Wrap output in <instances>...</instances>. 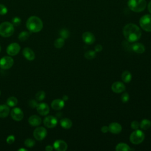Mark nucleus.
<instances>
[{"label":"nucleus","instance_id":"obj_38","mask_svg":"<svg viewBox=\"0 0 151 151\" xmlns=\"http://www.w3.org/2000/svg\"><path fill=\"white\" fill-rule=\"evenodd\" d=\"M140 126V124L139 123L136 121V120H134V121H133L131 123V127L134 129V130H137L139 129Z\"/></svg>","mask_w":151,"mask_h":151},{"label":"nucleus","instance_id":"obj_31","mask_svg":"<svg viewBox=\"0 0 151 151\" xmlns=\"http://www.w3.org/2000/svg\"><path fill=\"white\" fill-rule=\"evenodd\" d=\"M84 57L86 58L88 60L93 59L96 57V51L92 50L88 51L84 54Z\"/></svg>","mask_w":151,"mask_h":151},{"label":"nucleus","instance_id":"obj_8","mask_svg":"<svg viewBox=\"0 0 151 151\" xmlns=\"http://www.w3.org/2000/svg\"><path fill=\"white\" fill-rule=\"evenodd\" d=\"M47 134V131L45 127H38L33 132V136L37 140H42L45 138Z\"/></svg>","mask_w":151,"mask_h":151},{"label":"nucleus","instance_id":"obj_24","mask_svg":"<svg viewBox=\"0 0 151 151\" xmlns=\"http://www.w3.org/2000/svg\"><path fill=\"white\" fill-rule=\"evenodd\" d=\"M130 150V147L124 143H120L116 147V150L117 151H128Z\"/></svg>","mask_w":151,"mask_h":151},{"label":"nucleus","instance_id":"obj_11","mask_svg":"<svg viewBox=\"0 0 151 151\" xmlns=\"http://www.w3.org/2000/svg\"><path fill=\"white\" fill-rule=\"evenodd\" d=\"M11 116L15 121H21L24 118V112L19 107H14L11 111Z\"/></svg>","mask_w":151,"mask_h":151},{"label":"nucleus","instance_id":"obj_27","mask_svg":"<svg viewBox=\"0 0 151 151\" xmlns=\"http://www.w3.org/2000/svg\"><path fill=\"white\" fill-rule=\"evenodd\" d=\"M18 103V99L14 97V96H11L8 98L6 100V104L9 107H15Z\"/></svg>","mask_w":151,"mask_h":151},{"label":"nucleus","instance_id":"obj_39","mask_svg":"<svg viewBox=\"0 0 151 151\" xmlns=\"http://www.w3.org/2000/svg\"><path fill=\"white\" fill-rule=\"evenodd\" d=\"M102 46L100 44H97L96 45L94 48V50L96 52H100L102 50Z\"/></svg>","mask_w":151,"mask_h":151},{"label":"nucleus","instance_id":"obj_12","mask_svg":"<svg viewBox=\"0 0 151 151\" xmlns=\"http://www.w3.org/2000/svg\"><path fill=\"white\" fill-rule=\"evenodd\" d=\"M36 109L37 111L41 116H46L50 112V107L45 103H38Z\"/></svg>","mask_w":151,"mask_h":151},{"label":"nucleus","instance_id":"obj_17","mask_svg":"<svg viewBox=\"0 0 151 151\" xmlns=\"http://www.w3.org/2000/svg\"><path fill=\"white\" fill-rule=\"evenodd\" d=\"M52 109L55 110H60L64 106V101L63 99H57L54 100L51 104Z\"/></svg>","mask_w":151,"mask_h":151},{"label":"nucleus","instance_id":"obj_44","mask_svg":"<svg viewBox=\"0 0 151 151\" xmlns=\"http://www.w3.org/2000/svg\"><path fill=\"white\" fill-rule=\"evenodd\" d=\"M18 151H27V149H25V148H20L18 149Z\"/></svg>","mask_w":151,"mask_h":151},{"label":"nucleus","instance_id":"obj_42","mask_svg":"<svg viewBox=\"0 0 151 151\" xmlns=\"http://www.w3.org/2000/svg\"><path fill=\"white\" fill-rule=\"evenodd\" d=\"M147 8H148V10H149V12L151 14V1L149 2V4H148V6H147Z\"/></svg>","mask_w":151,"mask_h":151},{"label":"nucleus","instance_id":"obj_19","mask_svg":"<svg viewBox=\"0 0 151 151\" xmlns=\"http://www.w3.org/2000/svg\"><path fill=\"white\" fill-rule=\"evenodd\" d=\"M109 132L113 134H118L122 131V126L116 122L111 123L109 126Z\"/></svg>","mask_w":151,"mask_h":151},{"label":"nucleus","instance_id":"obj_13","mask_svg":"<svg viewBox=\"0 0 151 151\" xmlns=\"http://www.w3.org/2000/svg\"><path fill=\"white\" fill-rule=\"evenodd\" d=\"M82 39L83 41L88 44L91 45L93 44L96 40L95 36L94 34L91 32H84L82 35Z\"/></svg>","mask_w":151,"mask_h":151},{"label":"nucleus","instance_id":"obj_20","mask_svg":"<svg viewBox=\"0 0 151 151\" xmlns=\"http://www.w3.org/2000/svg\"><path fill=\"white\" fill-rule=\"evenodd\" d=\"M131 49L133 51L138 54H142L145 51V47L144 45L139 42L133 43L131 45Z\"/></svg>","mask_w":151,"mask_h":151},{"label":"nucleus","instance_id":"obj_43","mask_svg":"<svg viewBox=\"0 0 151 151\" xmlns=\"http://www.w3.org/2000/svg\"><path fill=\"white\" fill-rule=\"evenodd\" d=\"M68 99V97L67 95L63 96V100L64 101H67Z\"/></svg>","mask_w":151,"mask_h":151},{"label":"nucleus","instance_id":"obj_21","mask_svg":"<svg viewBox=\"0 0 151 151\" xmlns=\"http://www.w3.org/2000/svg\"><path fill=\"white\" fill-rule=\"evenodd\" d=\"M9 107L8 105L1 104L0 105V117H6L9 114Z\"/></svg>","mask_w":151,"mask_h":151},{"label":"nucleus","instance_id":"obj_37","mask_svg":"<svg viewBox=\"0 0 151 151\" xmlns=\"http://www.w3.org/2000/svg\"><path fill=\"white\" fill-rule=\"evenodd\" d=\"M15 138L14 135H9L7 137L6 141L8 144H12L15 142Z\"/></svg>","mask_w":151,"mask_h":151},{"label":"nucleus","instance_id":"obj_26","mask_svg":"<svg viewBox=\"0 0 151 151\" xmlns=\"http://www.w3.org/2000/svg\"><path fill=\"white\" fill-rule=\"evenodd\" d=\"M151 126V122L147 119H143L140 124V127L143 130H147Z\"/></svg>","mask_w":151,"mask_h":151},{"label":"nucleus","instance_id":"obj_6","mask_svg":"<svg viewBox=\"0 0 151 151\" xmlns=\"http://www.w3.org/2000/svg\"><path fill=\"white\" fill-rule=\"evenodd\" d=\"M141 28L147 32H151V15H145L139 21Z\"/></svg>","mask_w":151,"mask_h":151},{"label":"nucleus","instance_id":"obj_9","mask_svg":"<svg viewBox=\"0 0 151 151\" xmlns=\"http://www.w3.org/2000/svg\"><path fill=\"white\" fill-rule=\"evenodd\" d=\"M21 50V47L17 42H12L8 45L6 48V53L10 56H14L18 54Z\"/></svg>","mask_w":151,"mask_h":151},{"label":"nucleus","instance_id":"obj_32","mask_svg":"<svg viewBox=\"0 0 151 151\" xmlns=\"http://www.w3.org/2000/svg\"><path fill=\"white\" fill-rule=\"evenodd\" d=\"M60 35L61 38H63L65 40V39H67L68 38V37L70 35V33L67 29L63 28L60 31Z\"/></svg>","mask_w":151,"mask_h":151},{"label":"nucleus","instance_id":"obj_14","mask_svg":"<svg viewBox=\"0 0 151 151\" xmlns=\"http://www.w3.org/2000/svg\"><path fill=\"white\" fill-rule=\"evenodd\" d=\"M53 147L58 151H65L67 149V144L63 140H57L54 142Z\"/></svg>","mask_w":151,"mask_h":151},{"label":"nucleus","instance_id":"obj_40","mask_svg":"<svg viewBox=\"0 0 151 151\" xmlns=\"http://www.w3.org/2000/svg\"><path fill=\"white\" fill-rule=\"evenodd\" d=\"M101 130L103 133H106L107 132H108L109 131V126H103L101 129Z\"/></svg>","mask_w":151,"mask_h":151},{"label":"nucleus","instance_id":"obj_7","mask_svg":"<svg viewBox=\"0 0 151 151\" xmlns=\"http://www.w3.org/2000/svg\"><path fill=\"white\" fill-rule=\"evenodd\" d=\"M14 59L9 56H4L0 60V67L4 70L9 69L14 65Z\"/></svg>","mask_w":151,"mask_h":151},{"label":"nucleus","instance_id":"obj_28","mask_svg":"<svg viewBox=\"0 0 151 151\" xmlns=\"http://www.w3.org/2000/svg\"><path fill=\"white\" fill-rule=\"evenodd\" d=\"M64 45V39L63 38H58L54 41V46L57 48H61Z\"/></svg>","mask_w":151,"mask_h":151},{"label":"nucleus","instance_id":"obj_1","mask_svg":"<svg viewBox=\"0 0 151 151\" xmlns=\"http://www.w3.org/2000/svg\"><path fill=\"white\" fill-rule=\"evenodd\" d=\"M123 32L126 40L129 42L137 41L142 35V31L139 27L132 23L126 25L123 28Z\"/></svg>","mask_w":151,"mask_h":151},{"label":"nucleus","instance_id":"obj_2","mask_svg":"<svg viewBox=\"0 0 151 151\" xmlns=\"http://www.w3.org/2000/svg\"><path fill=\"white\" fill-rule=\"evenodd\" d=\"M26 27L31 32H38L43 28V22L39 17L31 16L28 18L26 22Z\"/></svg>","mask_w":151,"mask_h":151},{"label":"nucleus","instance_id":"obj_45","mask_svg":"<svg viewBox=\"0 0 151 151\" xmlns=\"http://www.w3.org/2000/svg\"><path fill=\"white\" fill-rule=\"evenodd\" d=\"M1 45H0V52H1Z\"/></svg>","mask_w":151,"mask_h":151},{"label":"nucleus","instance_id":"obj_15","mask_svg":"<svg viewBox=\"0 0 151 151\" xmlns=\"http://www.w3.org/2000/svg\"><path fill=\"white\" fill-rule=\"evenodd\" d=\"M22 55L29 61H32L35 58V54L34 51L29 47H25L22 50Z\"/></svg>","mask_w":151,"mask_h":151},{"label":"nucleus","instance_id":"obj_34","mask_svg":"<svg viewBox=\"0 0 151 151\" xmlns=\"http://www.w3.org/2000/svg\"><path fill=\"white\" fill-rule=\"evenodd\" d=\"M7 12H8V9L6 7V6H5L3 4H0V15H4L6 14Z\"/></svg>","mask_w":151,"mask_h":151},{"label":"nucleus","instance_id":"obj_36","mask_svg":"<svg viewBox=\"0 0 151 151\" xmlns=\"http://www.w3.org/2000/svg\"><path fill=\"white\" fill-rule=\"evenodd\" d=\"M28 105L31 107V108H36L37 105H38V103L34 99H31L30 100H29L28 101Z\"/></svg>","mask_w":151,"mask_h":151},{"label":"nucleus","instance_id":"obj_18","mask_svg":"<svg viewBox=\"0 0 151 151\" xmlns=\"http://www.w3.org/2000/svg\"><path fill=\"white\" fill-rule=\"evenodd\" d=\"M42 120L41 117L37 115H32L28 119V123L32 126H38L41 124Z\"/></svg>","mask_w":151,"mask_h":151},{"label":"nucleus","instance_id":"obj_3","mask_svg":"<svg viewBox=\"0 0 151 151\" xmlns=\"http://www.w3.org/2000/svg\"><path fill=\"white\" fill-rule=\"evenodd\" d=\"M127 5L130 9L135 12L143 11L146 6L145 0H129Z\"/></svg>","mask_w":151,"mask_h":151},{"label":"nucleus","instance_id":"obj_30","mask_svg":"<svg viewBox=\"0 0 151 151\" xmlns=\"http://www.w3.org/2000/svg\"><path fill=\"white\" fill-rule=\"evenodd\" d=\"M24 145L26 147L31 148V147H32L35 146V142L34 140H33L32 139L28 138L24 141Z\"/></svg>","mask_w":151,"mask_h":151},{"label":"nucleus","instance_id":"obj_10","mask_svg":"<svg viewBox=\"0 0 151 151\" xmlns=\"http://www.w3.org/2000/svg\"><path fill=\"white\" fill-rule=\"evenodd\" d=\"M58 123L57 119L53 116H47L43 120V123L44 126L47 128L55 127Z\"/></svg>","mask_w":151,"mask_h":151},{"label":"nucleus","instance_id":"obj_46","mask_svg":"<svg viewBox=\"0 0 151 151\" xmlns=\"http://www.w3.org/2000/svg\"><path fill=\"white\" fill-rule=\"evenodd\" d=\"M1 91H0V96H1Z\"/></svg>","mask_w":151,"mask_h":151},{"label":"nucleus","instance_id":"obj_23","mask_svg":"<svg viewBox=\"0 0 151 151\" xmlns=\"http://www.w3.org/2000/svg\"><path fill=\"white\" fill-rule=\"evenodd\" d=\"M132 74L129 71H124L122 74V79L125 83H129L132 80Z\"/></svg>","mask_w":151,"mask_h":151},{"label":"nucleus","instance_id":"obj_16","mask_svg":"<svg viewBox=\"0 0 151 151\" xmlns=\"http://www.w3.org/2000/svg\"><path fill=\"white\" fill-rule=\"evenodd\" d=\"M126 89L124 84L120 81L114 82L111 86V90L116 93H120L124 91Z\"/></svg>","mask_w":151,"mask_h":151},{"label":"nucleus","instance_id":"obj_33","mask_svg":"<svg viewBox=\"0 0 151 151\" xmlns=\"http://www.w3.org/2000/svg\"><path fill=\"white\" fill-rule=\"evenodd\" d=\"M12 24L14 26L18 27L21 25V19L20 18L18 17H15L12 19Z\"/></svg>","mask_w":151,"mask_h":151},{"label":"nucleus","instance_id":"obj_22","mask_svg":"<svg viewBox=\"0 0 151 151\" xmlns=\"http://www.w3.org/2000/svg\"><path fill=\"white\" fill-rule=\"evenodd\" d=\"M60 125L61 126L65 129H68L71 127L73 125L72 121L68 118H63L60 120Z\"/></svg>","mask_w":151,"mask_h":151},{"label":"nucleus","instance_id":"obj_5","mask_svg":"<svg viewBox=\"0 0 151 151\" xmlns=\"http://www.w3.org/2000/svg\"><path fill=\"white\" fill-rule=\"evenodd\" d=\"M145 139V134L140 130H136L130 136V140L133 144L138 145L141 143Z\"/></svg>","mask_w":151,"mask_h":151},{"label":"nucleus","instance_id":"obj_41","mask_svg":"<svg viewBox=\"0 0 151 151\" xmlns=\"http://www.w3.org/2000/svg\"><path fill=\"white\" fill-rule=\"evenodd\" d=\"M46 151H52L53 150V147L51 145H47L45 148Z\"/></svg>","mask_w":151,"mask_h":151},{"label":"nucleus","instance_id":"obj_35","mask_svg":"<svg viewBox=\"0 0 151 151\" xmlns=\"http://www.w3.org/2000/svg\"><path fill=\"white\" fill-rule=\"evenodd\" d=\"M121 99H122V101L123 102V103H126L129 101V95L127 93L125 92L124 93L122 96H121Z\"/></svg>","mask_w":151,"mask_h":151},{"label":"nucleus","instance_id":"obj_4","mask_svg":"<svg viewBox=\"0 0 151 151\" xmlns=\"http://www.w3.org/2000/svg\"><path fill=\"white\" fill-rule=\"evenodd\" d=\"M14 32V27L12 23L5 21L0 24V35L3 37H9Z\"/></svg>","mask_w":151,"mask_h":151},{"label":"nucleus","instance_id":"obj_29","mask_svg":"<svg viewBox=\"0 0 151 151\" xmlns=\"http://www.w3.org/2000/svg\"><path fill=\"white\" fill-rule=\"evenodd\" d=\"M45 93L42 90L38 91L35 94V99H37V100L39 101H42L45 99Z\"/></svg>","mask_w":151,"mask_h":151},{"label":"nucleus","instance_id":"obj_25","mask_svg":"<svg viewBox=\"0 0 151 151\" xmlns=\"http://www.w3.org/2000/svg\"><path fill=\"white\" fill-rule=\"evenodd\" d=\"M31 35V32H28V31H22L19 33V34L18 35V39L21 41H24L25 40H27L30 36Z\"/></svg>","mask_w":151,"mask_h":151}]
</instances>
